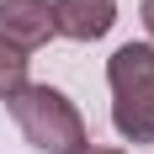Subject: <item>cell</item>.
Listing matches in <instances>:
<instances>
[{
    "instance_id": "cell-1",
    "label": "cell",
    "mask_w": 154,
    "mask_h": 154,
    "mask_svg": "<svg viewBox=\"0 0 154 154\" xmlns=\"http://www.w3.org/2000/svg\"><path fill=\"white\" fill-rule=\"evenodd\" d=\"M112 128L122 143H154V43H122L106 59Z\"/></svg>"
},
{
    "instance_id": "cell-2",
    "label": "cell",
    "mask_w": 154,
    "mask_h": 154,
    "mask_svg": "<svg viewBox=\"0 0 154 154\" xmlns=\"http://www.w3.org/2000/svg\"><path fill=\"white\" fill-rule=\"evenodd\" d=\"M5 106H11L16 128H21V138H27L37 154H69L75 143H85V138H91V133H85L80 106L59 91V85L27 80V85H21V91L5 101Z\"/></svg>"
},
{
    "instance_id": "cell-3",
    "label": "cell",
    "mask_w": 154,
    "mask_h": 154,
    "mask_svg": "<svg viewBox=\"0 0 154 154\" xmlns=\"http://www.w3.org/2000/svg\"><path fill=\"white\" fill-rule=\"evenodd\" d=\"M53 37V0H0V43H11L16 53H37Z\"/></svg>"
},
{
    "instance_id": "cell-4",
    "label": "cell",
    "mask_w": 154,
    "mask_h": 154,
    "mask_svg": "<svg viewBox=\"0 0 154 154\" xmlns=\"http://www.w3.org/2000/svg\"><path fill=\"white\" fill-rule=\"evenodd\" d=\"M117 27V0H53V32L69 43H101Z\"/></svg>"
},
{
    "instance_id": "cell-5",
    "label": "cell",
    "mask_w": 154,
    "mask_h": 154,
    "mask_svg": "<svg viewBox=\"0 0 154 154\" xmlns=\"http://www.w3.org/2000/svg\"><path fill=\"white\" fill-rule=\"evenodd\" d=\"M27 53H16L11 43H0V101H11L21 85H27Z\"/></svg>"
},
{
    "instance_id": "cell-6",
    "label": "cell",
    "mask_w": 154,
    "mask_h": 154,
    "mask_svg": "<svg viewBox=\"0 0 154 154\" xmlns=\"http://www.w3.org/2000/svg\"><path fill=\"white\" fill-rule=\"evenodd\" d=\"M69 154H128V149H117V143H91V138H85V143H75Z\"/></svg>"
},
{
    "instance_id": "cell-7",
    "label": "cell",
    "mask_w": 154,
    "mask_h": 154,
    "mask_svg": "<svg viewBox=\"0 0 154 154\" xmlns=\"http://www.w3.org/2000/svg\"><path fill=\"white\" fill-rule=\"evenodd\" d=\"M138 21H143V32L154 37V0H143V5H138Z\"/></svg>"
}]
</instances>
